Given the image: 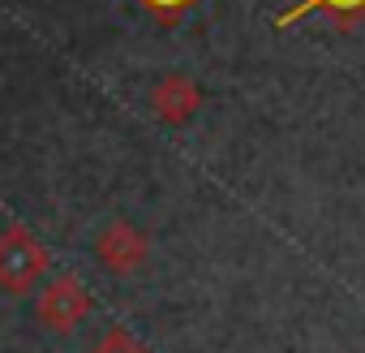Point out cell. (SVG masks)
<instances>
[{"instance_id":"1","label":"cell","mask_w":365,"mask_h":353,"mask_svg":"<svg viewBox=\"0 0 365 353\" xmlns=\"http://www.w3.org/2000/svg\"><path fill=\"white\" fill-rule=\"evenodd\" d=\"M43 272H48V250L26 229L0 233V289L5 293H31Z\"/></svg>"},{"instance_id":"2","label":"cell","mask_w":365,"mask_h":353,"mask_svg":"<svg viewBox=\"0 0 365 353\" xmlns=\"http://www.w3.org/2000/svg\"><path fill=\"white\" fill-rule=\"evenodd\" d=\"M86 314H91V297L73 276H56L39 293V323L52 332H73Z\"/></svg>"},{"instance_id":"3","label":"cell","mask_w":365,"mask_h":353,"mask_svg":"<svg viewBox=\"0 0 365 353\" xmlns=\"http://www.w3.org/2000/svg\"><path fill=\"white\" fill-rule=\"evenodd\" d=\"M198 104H202L198 82H194V78H180V74H168V78L155 82V91H150V108H155V116H163L168 125H185V121L198 112Z\"/></svg>"},{"instance_id":"4","label":"cell","mask_w":365,"mask_h":353,"mask_svg":"<svg viewBox=\"0 0 365 353\" xmlns=\"http://www.w3.org/2000/svg\"><path fill=\"white\" fill-rule=\"evenodd\" d=\"M99 259L112 272H138L142 259H146V242H142V233L133 224H112L99 237Z\"/></svg>"},{"instance_id":"5","label":"cell","mask_w":365,"mask_h":353,"mask_svg":"<svg viewBox=\"0 0 365 353\" xmlns=\"http://www.w3.org/2000/svg\"><path fill=\"white\" fill-rule=\"evenodd\" d=\"M309 14H327L339 31H352V26L365 18V0H297L292 9H284V14L275 18V26H292V22H301V18H309Z\"/></svg>"},{"instance_id":"6","label":"cell","mask_w":365,"mask_h":353,"mask_svg":"<svg viewBox=\"0 0 365 353\" xmlns=\"http://www.w3.org/2000/svg\"><path fill=\"white\" fill-rule=\"evenodd\" d=\"M190 5H194V0H142V9H146L155 22H176Z\"/></svg>"},{"instance_id":"7","label":"cell","mask_w":365,"mask_h":353,"mask_svg":"<svg viewBox=\"0 0 365 353\" xmlns=\"http://www.w3.org/2000/svg\"><path fill=\"white\" fill-rule=\"evenodd\" d=\"M91 353H146V349H142L129 332H108V336H103Z\"/></svg>"}]
</instances>
